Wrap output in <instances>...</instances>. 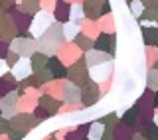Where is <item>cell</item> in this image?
Here are the masks:
<instances>
[{"instance_id":"6da1fadb","label":"cell","mask_w":158,"mask_h":140,"mask_svg":"<svg viewBox=\"0 0 158 140\" xmlns=\"http://www.w3.org/2000/svg\"><path fill=\"white\" fill-rule=\"evenodd\" d=\"M49 20H52L49 14H40V16L36 18V22H34V32H36V34H42V30L46 28V24L49 26Z\"/></svg>"},{"instance_id":"7a4b0ae2","label":"cell","mask_w":158,"mask_h":140,"mask_svg":"<svg viewBox=\"0 0 158 140\" xmlns=\"http://www.w3.org/2000/svg\"><path fill=\"white\" fill-rule=\"evenodd\" d=\"M14 73H16V77H24V75L32 73V67H30L28 59H22V61L18 63V69H14Z\"/></svg>"},{"instance_id":"3957f363","label":"cell","mask_w":158,"mask_h":140,"mask_svg":"<svg viewBox=\"0 0 158 140\" xmlns=\"http://www.w3.org/2000/svg\"><path fill=\"white\" fill-rule=\"evenodd\" d=\"M142 34H144V42L146 43H158V30L144 28V30H142Z\"/></svg>"},{"instance_id":"277c9868","label":"cell","mask_w":158,"mask_h":140,"mask_svg":"<svg viewBox=\"0 0 158 140\" xmlns=\"http://www.w3.org/2000/svg\"><path fill=\"white\" fill-rule=\"evenodd\" d=\"M48 63L52 65V71H53V75H56V77H61V75H65V69H61V65H59L57 59H49Z\"/></svg>"},{"instance_id":"5b68a950","label":"cell","mask_w":158,"mask_h":140,"mask_svg":"<svg viewBox=\"0 0 158 140\" xmlns=\"http://www.w3.org/2000/svg\"><path fill=\"white\" fill-rule=\"evenodd\" d=\"M144 134H146V138H150V140H158V128H154V126H152L150 130H146Z\"/></svg>"},{"instance_id":"8992f818","label":"cell","mask_w":158,"mask_h":140,"mask_svg":"<svg viewBox=\"0 0 158 140\" xmlns=\"http://www.w3.org/2000/svg\"><path fill=\"white\" fill-rule=\"evenodd\" d=\"M101 138V126H93V130H91V140H99Z\"/></svg>"},{"instance_id":"52a82bcc","label":"cell","mask_w":158,"mask_h":140,"mask_svg":"<svg viewBox=\"0 0 158 140\" xmlns=\"http://www.w3.org/2000/svg\"><path fill=\"white\" fill-rule=\"evenodd\" d=\"M150 87H158V73L156 71H150Z\"/></svg>"},{"instance_id":"ba28073f","label":"cell","mask_w":158,"mask_h":140,"mask_svg":"<svg viewBox=\"0 0 158 140\" xmlns=\"http://www.w3.org/2000/svg\"><path fill=\"white\" fill-rule=\"evenodd\" d=\"M154 105H158V91H156V95H154Z\"/></svg>"}]
</instances>
